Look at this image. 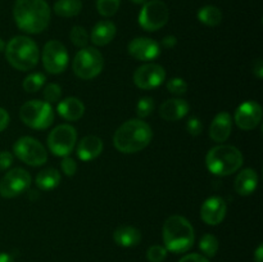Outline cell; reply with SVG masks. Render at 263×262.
<instances>
[{
  "instance_id": "836d02e7",
  "label": "cell",
  "mask_w": 263,
  "mask_h": 262,
  "mask_svg": "<svg viewBox=\"0 0 263 262\" xmlns=\"http://www.w3.org/2000/svg\"><path fill=\"white\" fill-rule=\"evenodd\" d=\"M167 90L171 94L182 95L187 91V84L181 77H174V79H171L167 82Z\"/></svg>"
},
{
  "instance_id": "4fadbf2b",
  "label": "cell",
  "mask_w": 263,
  "mask_h": 262,
  "mask_svg": "<svg viewBox=\"0 0 263 262\" xmlns=\"http://www.w3.org/2000/svg\"><path fill=\"white\" fill-rule=\"evenodd\" d=\"M166 80V71L161 64L146 63L136 68L134 82L139 89L152 90L161 86Z\"/></svg>"
},
{
  "instance_id": "ee69618b",
  "label": "cell",
  "mask_w": 263,
  "mask_h": 262,
  "mask_svg": "<svg viewBox=\"0 0 263 262\" xmlns=\"http://www.w3.org/2000/svg\"><path fill=\"white\" fill-rule=\"evenodd\" d=\"M131 2L134 3V4H139V5H143V4H145L146 2H148V0H131Z\"/></svg>"
},
{
  "instance_id": "e0dca14e",
  "label": "cell",
  "mask_w": 263,
  "mask_h": 262,
  "mask_svg": "<svg viewBox=\"0 0 263 262\" xmlns=\"http://www.w3.org/2000/svg\"><path fill=\"white\" fill-rule=\"evenodd\" d=\"M233 118L229 112H220L210 126V138L216 143H223L231 135Z\"/></svg>"
},
{
  "instance_id": "83f0119b",
  "label": "cell",
  "mask_w": 263,
  "mask_h": 262,
  "mask_svg": "<svg viewBox=\"0 0 263 262\" xmlns=\"http://www.w3.org/2000/svg\"><path fill=\"white\" fill-rule=\"evenodd\" d=\"M45 74L40 73V72H35V73L28 74V76L23 80V89L27 92H36L45 85Z\"/></svg>"
},
{
  "instance_id": "30bf717a",
  "label": "cell",
  "mask_w": 263,
  "mask_h": 262,
  "mask_svg": "<svg viewBox=\"0 0 263 262\" xmlns=\"http://www.w3.org/2000/svg\"><path fill=\"white\" fill-rule=\"evenodd\" d=\"M77 133L73 126L59 125L50 131L48 136V148L54 156L67 157L74 149Z\"/></svg>"
},
{
  "instance_id": "ac0fdd59",
  "label": "cell",
  "mask_w": 263,
  "mask_h": 262,
  "mask_svg": "<svg viewBox=\"0 0 263 262\" xmlns=\"http://www.w3.org/2000/svg\"><path fill=\"white\" fill-rule=\"evenodd\" d=\"M189 103L184 99H167L159 107V115L163 120L175 122L184 118L189 113Z\"/></svg>"
},
{
  "instance_id": "52a82bcc",
  "label": "cell",
  "mask_w": 263,
  "mask_h": 262,
  "mask_svg": "<svg viewBox=\"0 0 263 262\" xmlns=\"http://www.w3.org/2000/svg\"><path fill=\"white\" fill-rule=\"evenodd\" d=\"M104 67V59L102 53L92 46H85L80 49L72 62V69L74 74L82 80L95 79Z\"/></svg>"
},
{
  "instance_id": "f6af8a7d",
  "label": "cell",
  "mask_w": 263,
  "mask_h": 262,
  "mask_svg": "<svg viewBox=\"0 0 263 262\" xmlns=\"http://www.w3.org/2000/svg\"><path fill=\"white\" fill-rule=\"evenodd\" d=\"M4 49H5V43L2 40V39H0V53H2V51L4 50Z\"/></svg>"
},
{
  "instance_id": "d590c367",
  "label": "cell",
  "mask_w": 263,
  "mask_h": 262,
  "mask_svg": "<svg viewBox=\"0 0 263 262\" xmlns=\"http://www.w3.org/2000/svg\"><path fill=\"white\" fill-rule=\"evenodd\" d=\"M62 167V171L64 172V175L67 176H73L76 174V170H77V163L73 158L71 157H63V161L61 163Z\"/></svg>"
},
{
  "instance_id": "d6a6232c",
  "label": "cell",
  "mask_w": 263,
  "mask_h": 262,
  "mask_svg": "<svg viewBox=\"0 0 263 262\" xmlns=\"http://www.w3.org/2000/svg\"><path fill=\"white\" fill-rule=\"evenodd\" d=\"M167 249L163 246H152L146 251V258L149 262H163L167 257Z\"/></svg>"
},
{
  "instance_id": "8fae6325",
  "label": "cell",
  "mask_w": 263,
  "mask_h": 262,
  "mask_svg": "<svg viewBox=\"0 0 263 262\" xmlns=\"http://www.w3.org/2000/svg\"><path fill=\"white\" fill-rule=\"evenodd\" d=\"M44 68L51 74H59L64 72L68 66V51L66 46L58 40H50L43 49Z\"/></svg>"
},
{
  "instance_id": "7c38bea8",
  "label": "cell",
  "mask_w": 263,
  "mask_h": 262,
  "mask_svg": "<svg viewBox=\"0 0 263 262\" xmlns=\"http://www.w3.org/2000/svg\"><path fill=\"white\" fill-rule=\"evenodd\" d=\"M31 175L25 169H13L0 180V195L3 198H14L30 188Z\"/></svg>"
},
{
  "instance_id": "9a60e30c",
  "label": "cell",
  "mask_w": 263,
  "mask_h": 262,
  "mask_svg": "<svg viewBox=\"0 0 263 262\" xmlns=\"http://www.w3.org/2000/svg\"><path fill=\"white\" fill-rule=\"evenodd\" d=\"M127 51L136 61L151 62L161 55V45L153 39L135 38L128 43Z\"/></svg>"
},
{
  "instance_id": "d6986e66",
  "label": "cell",
  "mask_w": 263,
  "mask_h": 262,
  "mask_svg": "<svg viewBox=\"0 0 263 262\" xmlns=\"http://www.w3.org/2000/svg\"><path fill=\"white\" fill-rule=\"evenodd\" d=\"M103 140L95 135H87L80 140L77 157L84 162H90L99 157L103 152Z\"/></svg>"
},
{
  "instance_id": "44dd1931",
  "label": "cell",
  "mask_w": 263,
  "mask_h": 262,
  "mask_svg": "<svg viewBox=\"0 0 263 262\" xmlns=\"http://www.w3.org/2000/svg\"><path fill=\"white\" fill-rule=\"evenodd\" d=\"M59 116L67 121H79L85 113V105L79 98L68 97L61 100L58 104Z\"/></svg>"
},
{
  "instance_id": "5b68a950",
  "label": "cell",
  "mask_w": 263,
  "mask_h": 262,
  "mask_svg": "<svg viewBox=\"0 0 263 262\" xmlns=\"http://www.w3.org/2000/svg\"><path fill=\"white\" fill-rule=\"evenodd\" d=\"M244 157L236 146L221 145L213 146L205 156V164L211 174L216 176H229L239 171L243 166Z\"/></svg>"
},
{
  "instance_id": "603a6c76",
  "label": "cell",
  "mask_w": 263,
  "mask_h": 262,
  "mask_svg": "<svg viewBox=\"0 0 263 262\" xmlns=\"http://www.w3.org/2000/svg\"><path fill=\"white\" fill-rule=\"evenodd\" d=\"M113 239L116 244L123 248H131L136 247L141 241V233L139 229L130 225L120 226L113 233Z\"/></svg>"
},
{
  "instance_id": "f546056e",
  "label": "cell",
  "mask_w": 263,
  "mask_h": 262,
  "mask_svg": "<svg viewBox=\"0 0 263 262\" xmlns=\"http://www.w3.org/2000/svg\"><path fill=\"white\" fill-rule=\"evenodd\" d=\"M121 0H97V9L103 17H112L117 13Z\"/></svg>"
},
{
  "instance_id": "9c48e42d",
  "label": "cell",
  "mask_w": 263,
  "mask_h": 262,
  "mask_svg": "<svg viewBox=\"0 0 263 262\" xmlns=\"http://www.w3.org/2000/svg\"><path fill=\"white\" fill-rule=\"evenodd\" d=\"M15 157L32 167L43 166L48 159V152L45 146L31 136H22L13 145Z\"/></svg>"
},
{
  "instance_id": "7a4b0ae2",
  "label": "cell",
  "mask_w": 263,
  "mask_h": 262,
  "mask_svg": "<svg viewBox=\"0 0 263 262\" xmlns=\"http://www.w3.org/2000/svg\"><path fill=\"white\" fill-rule=\"evenodd\" d=\"M153 138L152 127L140 118L126 121L116 130L113 144L121 153L133 154L143 151L151 144Z\"/></svg>"
},
{
  "instance_id": "277c9868",
  "label": "cell",
  "mask_w": 263,
  "mask_h": 262,
  "mask_svg": "<svg viewBox=\"0 0 263 262\" xmlns=\"http://www.w3.org/2000/svg\"><path fill=\"white\" fill-rule=\"evenodd\" d=\"M4 50L7 61L18 71H28L37 66L40 57L37 44L27 36H14Z\"/></svg>"
},
{
  "instance_id": "f1b7e54d",
  "label": "cell",
  "mask_w": 263,
  "mask_h": 262,
  "mask_svg": "<svg viewBox=\"0 0 263 262\" xmlns=\"http://www.w3.org/2000/svg\"><path fill=\"white\" fill-rule=\"evenodd\" d=\"M69 39L74 46L82 49L89 43V33L82 26H74L69 32Z\"/></svg>"
},
{
  "instance_id": "74e56055",
  "label": "cell",
  "mask_w": 263,
  "mask_h": 262,
  "mask_svg": "<svg viewBox=\"0 0 263 262\" xmlns=\"http://www.w3.org/2000/svg\"><path fill=\"white\" fill-rule=\"evenodd\" d=\"M179 262H210V259H208L207 257L203 256V254L190 253L182 257Z\"/></svg>"
},
{
  "instance_id": "5bb4252c",
  "label": "cell",
  "mask_w": 263,
  "mask_h": 262,
  "mask_svg": "<svg viewBox=\"0 0 263 262\" xmlns=\"http://www.w3.org/2000/svg\"><path fill=\"white\" fill-rule=\"evenodd\" d=\"M262 120V107L257 102H244L236 108L234 121L241 130H253Z\"/></svg>"
},
{
  "instance_id": "6da1fadb",
  "label": "cell",
  "mask_w": 263,
  "mask_h": 262,
  "mask_svg": "<svg viewBox=\"0 0 263 262\" xmlns=\"http://www.w3.org/2000/svg\"><path fill=\"white\" fill-rule=\"evenodd\" d=\"M13 18L23 32L40 33L50 22V8L45 0H15Z\"/></svg>"
},
{
  "instance_id": "ba28073f",
  "label": "cell",
  "mask_w": 263,
  "mask_h": 262,
  "mask_svg": "<svg viewBox=\"0 0 263 262\" xmlns=\"http://www.w3.org/2000/svg\"><path fill=\"white\" fill-rule=\"evenodd\" d=\"M170 18V10L162 0H151L143 4L139 13V25L149 32L161 30L166 26Z\"/></svg>"
},
{
  "instance_id": "7bdbcfd3",
  "label": "cell",
  "mask_w": 263,
  "mask_h": 262,
  "mask_svg": "<svg viewBox=\"0 0 263 262\" xmlns=\"http://www.w3.org/2000/svg\"><path fill=\"white\" fill-rule=\"evenodd\" d=\"M0 262H14V258L9 253H0Z\"/></svg>"
},
{
  "instance_id": "ab89813d",
  "label": "cell",
  "mask_w": 263,
  "mask_h": 262,
  "mask_svg": "<svg viewBox=\"0 0 263 262\" xmlns=\"http://www.w3.org/2000/svg\"><path fill=\"white\" fill-rule=\"evenodd\" d=\"M253 73L257 79L261 80L263 77V62L262 59H257L256 62L253 63Z\"/></svg>"
},
{
  "instance_id": "f35d334b",
  "label": "cell",
  "mask_w": 263,
  "mask_h": 262,
  "mask_svg": "<svg viewBox=\"0 0 263 262\" xmlns=\"http://www.w3.org/2000/svg\"><path fill=\"white\" fill-rule=\"evenodd\" d=\"M8 125H9V113L4 108L0 107V133L4 131L8 127Z\"/></svg>"
},
{
  "instance_id": "8992f818",
  "label": "cell",
  "mask_w": 263,
  "mask_h": 262,
  "mask_svg": "<svg viewBox=\"0 0 263 262\" xmlns=\"http://www.w3.org/2000/svg\"><path fill=\"white\" fill-rule=\"evenodd\" d=\"M20 117L28 127L45 130L54 122V110L45 100H28L21 107Z\"/></svg>"
},
{
  "instance_id": "4dcf8cb0",
  "label": "cell",
  "mask_w": 263,
  "mask_h": 262,
  "mask_svg": "<svg viewBox=\"0 0 263 262\" xmlns=\"http://www.w3.org/2000/svg\"><path fill=\"white\" fill-rule=\"evenodd\" d=\"M154 110V100L149 97H144L139 99L136 104V115L139 118H146L153 113Z\"/></svg>"
},
{
  "instance_id": "cb8c5ba5",
  "label": "cell",
  "mask_w": 263,
  "mask_h": 262,
  "mask_svg": "<svg viewBox=\"0 0 263 262\" xmlns=\"http://www.w3.org/2000/svg\"><path fill=\"white\" fill-rule=\"evenodd\" d=\"M61 182V174L55 169H45L37 174L35 184L41 190H53Z\"/></svg>"
},
{
  "instance_id": "b9f144b4",
  "label": "cell",
  "mask_w": 263,
  "mask_h": 262,
  "mask_svg": "<svg viewBox=\"0 0 263 262\" xmlns=\"http://www.w3.org/2000/svg\"><path fill=\"white\" fill-rule=\"evenodd\" d=\"M254 261L256 262H263V246L259 244L258 248L254 252Z\"/></svg>"
},
{
  "instance_id": "60d3db41",
  "label": "cell",
  "mask_w": 263,
  "mask_h": 262,
  "mask_svg": "<svg viewBox=\"0 0 263 262\" xmlns=\"http://www.w3.org/2000/svg\"><path fill=\"white\" fill-rule=\"evenodd\" d=\"M176 44H177V39L175 38L174 35L166 36V38L162 40V45H163L164 48H167V49L175 48V46H176Z\"/></svg>"
},
{
  "instance_id": "d4e9b609",
  "label": "cell",
  "mask_w": 263,
  "mask_h": 262,
  "mask_svg": "<svg viewBox=\"0 0 263 262\" xmlns=\"http://www.w3.org/2000/svg\"><path fill=\"white\" fill-rule=\"evenodd\" d=\"M53 9L59 17L71 18L81 12L82 3L81 0H57Z\"/></svg>"
},
{
  "instance_id": "8d00e7d4",
  "label": "cell",
  "mask_w": 263,
  "mask_h": 262,
  "mask_svg": "<svg viewBox=\"0 0 263 262\" xmlns=\"http://www.w3.org/2000/svg\"><path fill=\"white\" fill-rule=\"evenodd\" d=\"M13 163V156L12 153L7 151L0 152V171H5L9 169Z\"/></svg>"
},
{
  "instance_id": "3957f363",
  "label": "cell",
  "mask_w": 263,
  "mask_h": 262,
  "mask_svg": "<svg viewBox=\"0 0 263 262\" xmlns=\"http://www.w3.org/2000/svg\"><path fill=\"white\" fill-rule=\"evenodd\" d=\"M164 248L172 253H185L194 244V229L189 220L180 215H172L163 223Z\"/></svg>"
},
{
  "instance_id": "e575fe53",
  "label": "cell",
  "mask_w": 263,
  "mask_h": 262,
  "mask_svg": "<svg viewBox=\"0 0 263 262\" xmlns=\"http://www.w3.org/2000/svg\"><path fill=\"white\" fill-rule=\"evenodd\" d=\"M186 130L192 136H198L202 134L203 125L198 117H190L186 122Z\"/></svg>"
},
{
  "instance_id": "1f68e13d",
  "label": "cell",
  "mask_w": 263,
  "mask_h": 262,
  "mask_svg": "<svg viewBox=\"0 0 263 262\" xmlns=\"http://www.w3.org/2000/svg\"><path fill=\"white\" fill-rule=\"evenodd\" d=\"M62 98V87L58 84H48L44 87V100L49 104L51 103H57L58 100H61Z\"/></svg>"
},
{
  "instance_id": "ffe728a7",
  "label": "cell",
  "mask_w": 263,
  "mask_h": 262,
  "mask_svg": "<svg viewBox=\"0 0 263 262\" xmlns=\"http://www.w3.org/2000/svg\"><path fill=\"white\" fill-rule=\"evenodd\" d=\"M257 185H258V175H257L256 170L244 169L236 176L235 182H234V189L239 195L247 197V195H251L256 192Z\"/></svg>"
},
{
  "instance_id": "484cf974",
  "label": "cell",
  "mask_w": 263,
  "mask_h": 262,
  "mask_svg": "<svg viewBox=\"0 0 263 262\" xmlns=\"http://www.w3.org/2000/svg\"><path fill=\"white\" fill-rule=\"evenodd\" d=\"M198 20L205 26L215 27L222 21V12L215 5H205L198 10Z\"/></svg>"
},
{
  "instance_id": "2e32d148",
  "label": "cell",
  "mask_w": 263,
  "mask_h": 262,
  "mask_svg": "<svg viewBox=\"0 0 263 262\" xmlns=\"http://www.w3.org/2000/svg\"><path fill=\"white\" fill-rule=\"evenodd\" d=\"M228 205L221 197H211L200 207V218L207 225L216 226L225 220Z\"/></svg>"
},
{
  "instance_id": "4316f807",
  "label": "cell",
  "mask_w": 263,
  "mask_h": 262,
  "mask_svg": "<svg viewBox=\"0 0 263 262\" xmlns=\"http://www.w3.org/2000/svg\"><path fill=\"white\" fill-rule=\"evenodd\" d=\"M218 240L212 234H204L199 240V249L204 257H215L218 252Z\"/></svg>"
},
{
  "instance_id": "7402d4cb",
  "label": "cell",
  "mask_w": 263,
  "mask_h": 262,
  "mask_svg": "<svg viewBox=\"0 0 263 262\" xmlns=\"http://www.w3.org/2000/svg\"><path fill=\"white\" fill-rule=\"evenodd\" d=\"M117 33L116 25L110 21H102L94 26L90 35V40L97 46H105L115 39Z\"/></svg>"
}]
</instances>
